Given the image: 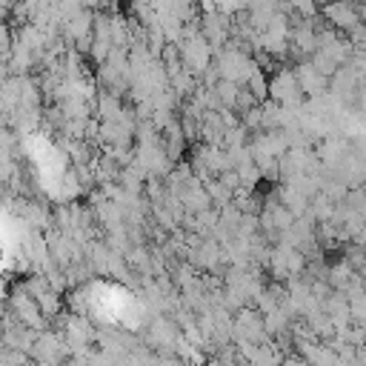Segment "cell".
I'll return each instance as SVG.
<instances>
[{
	"label": "cell",
	"instance_id": "6da1fadb",
	"mask_svg": "<svg viewBox=\"0 0 366 366\" xmlns=\"http://www.w3.org/2000/svg\"><path fill=\"white\" fill-rule=\"evenodd\" d=\"M9 312H12L21 323H26V326H32V329H38V332L49 329V318L41 312L38 300L32 298V292H29L23 283H18V286L12 289V295H9Z\"/></svg>",
	"mask_w": 366,
	"mask_h": 366
},
{
	"label": "cell",
	"instance_id": "7a4b0ae2",
	"mask_svg": "<svg viewBox=\"0 0 366 366\" xmlns=\"http://www.w3.org/2000/svg\"><path fill=\"white\" fill-rule=\"evenodd\" d=\"M269 98L286 109H300L303 106V89L298 83V75L295 69L283 66L275 72V78L269 80Z\"/></svg>",
	"mask_w": 366,
	"mask_h": 366
},
{
	"label": "cell",
	"instance_id": "3957f363",
	"mask_svg": "<svg viewBox=\"0 0 366 366\" xmlns=\"http://www.w3.org/2000/svg\"><path fill=\"white\" fill-rule=\"evenodd\" d=\"M180 55H183V66L192 69L198 78L212 66V58H215V49L212 43L204 38V32H195L189 38L180 41Z\"/></svg>",
	"mask_w": 366,
	"mask_h": 366
},
{
	"label": "cell",
	"instance_id": "277c9868",
	"mask_svg": "<svg viewBox=\"0 0 366 366\" xmlns=\"http://www.w3.org/2000/svg\"><path fill=\"white\" fill-rule=\"evenodd\" d=\"M292 69H295L298 83H300V89H303V95H306V98H323V95L329 92V78H326V75H320L309 58L298 61Z\"/></svg>",
	"mask_w": 366,
	"mask_h": 366
},
{
	"label": "cell",
	"instance_id": "5b68a950",
	"mask_svg": "<svg viewBox=\"0 0 366 366\" xmlns=\"http://www.w3.org/2000/svg\"><path fill=\"white\" fill-rule=\"evenodd\" d=\"M244 86H249V92L258 98V103L269 100V78L263 75V69H261V66H255V72L246 78V83H244Z\"/></svg>",
	"mask_w": 366,
	"mask_h": 366
},
{
	"label": "cell",
	"instance_id": "8992f818",
	"mask_svg": "<svg viewBox=\"0 0 366 366\" xmlns=\"http://www.w3.org/2000/svg\"><path fill=\"white\" fill-rule=\"evenodd\" d=\"M315 4H318V6H320V9H323V6H326V4H332V0H315Z\"/></svg>",
	"mask_w": 366,
	"mask_h": 366
}]
</instances>
